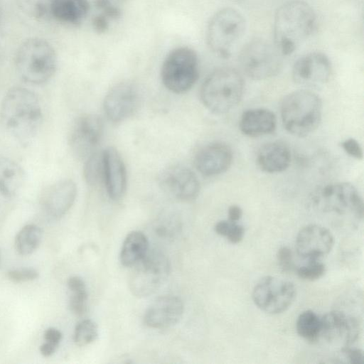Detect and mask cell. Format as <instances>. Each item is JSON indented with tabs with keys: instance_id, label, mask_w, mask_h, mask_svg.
Masks as SVG:
<instances>
[{
	"instance_id": "cell-1",
	"label": "cell",
	"mask_w": 364,
	"mask_h": 364,
	"mask_svg": "<svg viewBox=\"0 0 364 364\" xmlns=\"http://www.w3.org/2000/svg\"><path fill=\"white\" fill-rule=\"evenodd\" d=\"M0 119L4 128L14 140L22 146H28L36 139L43 122L38 97L25 87H11L1 101Z\"/></svg>"
},
{
	"instance_id": "cell-2",
	"label": "cell",
	"mask_w": 364,
	"mask_h": 364,
	"mask_svg": "<svg viewBox=\"0 0 364 364\" xmlns=\"http://www.w3.org/2000/svg\"><path fill=\"white\" fill-rule=\"evenodd\" d=\"M316 15L302 0H290L277 10L273 26L274 46L284 55L294 53L312 33Z\"/></svg>"
},
{
	"instance_id": "cell-3",
	"label": "cell",
	"mask_w": 364,
	"mask_h": 364,
	"mask_svg": "<svg viewBox=\"0 0 364 364\" xmlns=\"http://www.w3.org/2000/svg\"><path fill=\"white\" fill-rule=\"evenodd\" d=\"M322 102L309 90H299L287 95L281 106V117L285 129L296 136L314 132L321 121Z\"/></svg>"
},
{
	"instance_id": "cell-4",
	"label": "cell",
	"mask_w": 364,
	"mask_h": 364,
	"mask_svg": "<svg viewBox=\"0 0 364 364\" xmlns=\"http://www.w3.org/2000/svg\"><path fill=\"white\" fill-rule=\"evenodd\" d=\"M15 65L23 81L32 85L44 84L52 78L56 71V53L45 39L31 38L18 47Z\"/></svg>"
},
{
	"instance_id": "cell-5",
	"label": "cell",
	"mask_w": 364,
	"mask_h": 364,
	"mask_svg": "<svg viewBox=\"0 0 364 364\" xmlns=\"http://www.w3.org/2000/svg\"><path fill=\"white\" fill-rule=\"evenodd\" d=\"M245 90L242 76L235 69L222 68L212 72L200 89L203 105L215 114L229 112L241 100Z\"/></svg>"
},
{
	"instance_id": "cell-6",
	"label": "cell",
	"mask_w": 364,
	"mask_h": 364,
	"mask_svg": "<svg viewBox=\"0 0 364 364\" xmlns=\"http://www.w3.org/2000/svg\"><path fill=\"white\" fill-rule=\"evenodd\" d=\"M245 30L244 16L235 9L224 8L216 12L208 23V45L218 56L228 58L242 39Z\"/></svg>"
},
{
	"instance_id": "cell-7",
	"label": "cell",
	"mask_w": 364,
	"mask_h": 364,
	"mask_svg": "<svg viewBox=\"0 0 364 364\" xmlns=\"http://www.w3.org/2000/svg\"><path fill=\"white\" fill-rule=\"evenodd\" d=\"M199 76L198 58L189 47H178L164 58L161 68V79L166 89L180 94L189 90Z\"/></svg>"
},
{
	"instance_id": "cell-8",
	"label": "cell",
	"mask_w": 364,
	"mask_h": 364,
	"mask_svg": "<svg viewBox=\"0 0 364 364\" xmlns=\"http://www.w3.org/2000/svg\"><path fill=\"white\" fill-rule=\"evenodd\" d=\"M313 206L326 213L351 214L358 219L363 215V201L356 188L350 183L339 182L316 190L311 196Z\"/></svg>"
},
{
	"instance_id": "cell-9",
	"label": "cell",
	"mask_w": 364,
	"mask_h": 364,
	"mask_svg": "<svg viewBox=\"0 0 364 364\" xmlns=\"http://www.w3.org/2000/svg\"><path fill=\"white\" fill-rule=\"evenodd\" d=\"M282 55L272 43L262 39L247 43L239 55L244 73L254 80H265L277 75L282 69Z\"/></svg>"
},
{
	"instance_id": "cell-10",
	"label": "cell",
	"mask_w": 364,
	"mask_h": 364,
	"mask_svg": "<svg viewBox=\"0 0 364 364\" xmlns=\"http://www.w3.org/2000/svg\"><path fill=\"white\" fill-rule=\"evenodd\" d=\"M133 267L129 286L132 294L138 297L154 294L165 282L170 272L168 257L156 250L148 251Z\"/></svg>"
},
{
	"instance_id": "cell-11",
	"label": "cell",
	"mask_w": 364,
	"mask_h": 364,
	"mask_svg": "<svg viewBox=\"0 0 364 364\" xmlns=\"http://www.w3.org/2000/svg\"><path fill=\"white\" fill-rule=\"evenodd\" d=\"M296 294V289L292 282L274 276H266L255 284L252 299L262 311L278 314L290 307Z\"/></svg>"
},
{
	"instance_id": "cell-12",
	"label": "cell",
	"mask_w": 364,
	"mask_h": 364,
	"mask_svg": "<svg viewBox=\"0 0 364 364\" xmlns=\"http://www.w3.org/2000/svg\"><path fill=\"white\" fill-rule=\"evenodd\" d=\"M103 122L95 114L79 117L69 134L70 149L78 159L86 160L96 151L103 134Z\"/></svg>"
},
{
	"instance_id": "cell-13",
	"label": "cell",
	"mask_w": 364,
	"mask_h": 364,
	"mask_svg": "<svg viewBox=\"0 0 364 364\" xmlns=\"http://www.w3.org/2000/svg\"><path fill=\"white\" fill-rule=\"evenodd\" d=\"M140 102L139 90L130 81L115 84L107 92L104 100V111L112 122H119L132 116Z\"/></svg>"
},
{
	"instance_id": "cell-14",
	"label": "cell",
	"mask_w": 364,
	"mask_h": 364,
	"mask_svg": "<svg viewBox=\"0 0 364 364\" xmlns=\"http://www.w3.org/2000/svg\"><path fill=\"white\" fill-rule=\"evenodd\" d=\"M25 181L23 168L11 159L0 155V223L15 205Z\"/></svg>"
},
{
	"instance_id": "cell-15",
	"label": "cell",
	"mask_w": 364,
	"mask_h": 364,
	"mask_svg": "<svg viewBox=\"0 0 364 364\" xmlns=\"http://www.w3.org/2000/svg\"><path fill=\"white\" fill-rule=\"evenodd\" d=\"M329 58L321 52H311L301 56L292 69L294 81L305 87H318L326 83L331 74Z\"/></svg>"
},
{
	"instance_id": "cell-16",
	"label": "cell",
	"mask_w": 364,
	"mask_h": 364,
	"mask_svg": "<svg viewBox=\"0 0 364 364\" xmlns=\"http://www.w3.org/2000/svg\"><path fill=\"white\" fill-rule=\"evenodd\" d=\"M161 189L181 200L195 199L200 191V183L194 172L181 165H172L164 168L159 176Z\"/></svg>"
},
{
	"instance_id": "cell-17",
	"label": "cell",
	"mask_w": 364,
	"mask_h": 364,
	"mask_svg": "<svg viewBox=\"0 0 364 364\" xmlns=\"http://www.w3.org/2000/svg\"><path fill=\"white\" fill-rule=\"evenodd\" d=\"M321 336L330 343L350 346L360 336L358 321L345 312L330 311L321 318Z\"/></svg>"
},
{
	"instance_id": "cell-18",
	"label": "cell",
	"mask_w": 364,
	"mask_h": 364,
	"mask_svg": "<svg viewBox=\"0 0 364 364\" xmlns=\"http://www.w3.org/2000/svg\"><path fill=\"white\" fill-rule=\"evenodd\" d=\"M76 196L75 183L70 179H63L43 189L39 205L45 216L51 220H58L71 208Z\"/></svg>"
},
{
	"instance_id": "cell-19",
	"label": "cell",
	"mask_w": 364,
	"mask_h": 364,
	"mask_svg": "<svg viewBox=\"0 0 364 364\" xmlns=\"http://www.w3.org/2000/svg\"><path fill=\"white\" fill-rule=\"evenodd\" d=\"M333 245V236L327 228L320 225L310 224L299 231L295 247L300 257L313 260L328 254Z\"/></svg>"
},
{
	"instance_id": "cell-20",
	"label": "cell",
	"mask_w": 364,
	"mask_h": 364,
	"mask_svg": "<svg viewBox=\"0 0 364 364\" xmlns=\"http://www.w3.org/2000/svg\"><path fill=\"white\" fill-rule=\"evenodd\" d=\"M232 151L223 142H212L203 146L194 159L197 170L205 176H213L225 172L232 162Z\"/></svg>"
},
{
	"instance_id": "cell-21",
	"label": "cell",
	"mask_w": 364,
	"mask_h": 364,
	"mask_svg": "<svg viewBox=\"0 0 364 364\" xmlns=\"http://www.w3.org/2000/svg\"><path fill=\"white\" fill-rule=\"evenodd\" d=\"M104 183L107 194L114 200L121 199L127 189V176L124 163L118 151L107 147L102 151Z\"/></svg>"
},
{
	"instance_id": "cell-22",
	"label": "cell",
	"mask_w": 364,
	"mask_h": 364,
	"mask_svg": "<svg viewBox=\"0 0 364 364\" xmlns=\"http://www.w3.org/2000/svg\"><path fill=\"white\" fill-rule=\"evenodd\" d=\"M183 313L182 301L175 296H164L147 309L144 320L152 328H165L179 321Z\"/></svg>"
},
{
	"instance_id": "cell-23",
	"label": "cell",
	"mask_w": 364,
	"mask_h": 364,
	"mask_svg": "<svg viewBox=\"0 0 364 364\" xmlns=\"http://www.w3.org/2000/svg\"><path fill=\"white\" fill-rule=\"evenodd\" d=\"M291 161V152L282 141H272L260 147L257 155L258 166L264 172L274 173L285 171Z\"/></svg>"
},
{
	"instance_id": "cell-24",
	"label": "cell",
	"mask_w": 364,
	"mask_h": 364,
	"mask_svg": "<svg viewBox=\"0 0 364 364\" xmlns=\"http://www.w3.org/2000/svg\"><path fill=\"white\" fill-rule=\"evenodd\" d=\"M277 127L275 114L264 108L250 109L243 112L240 120V131L249 136L271 134Z\"/></svg>"
},
{
	"instance_id": "cell-25",
	"label": "cell",
	"mask_w": 364,
	"mask_h": 364,
	"mask_svg": "<svg viewBox=\"0 0 364 364\" xmlns=\"http://www.w3.org/2000/svg\"><path fill=\"white\" fill-rule=\"evenodd\" d=\"M89 9L88 0H55L51 17L61 23L77 25L87 16Z\"/></svg>"
},
{
	"instance_id": "cell-26",
	"label": "cell",
	"mask_w": 364,
	"mask_h": 364,
	"mask_svg": "<svg viewBox=\"0 0 364 364\" xmlns=\"http://www.w3.org/2000/svg\"><path fill=\"white\" fill-rule=\"evenodd\" d=\"M149 251V242L141 232L133 231L125 237L120 252V262L124 267H133Z\"/></svg>"
},
{
	"instance_id": "cell-27",
	"label": "cell",
	"mask_w": 364,
	"mask_h": 364,
	"mask_svg": "<svg viewBox=\"0 0 364 364\" xmlns=\"http://www.w3.org/2000/svg\"><path fill=\"white\" fill-rule=\"evenodd\" d=\"M42 237V230L38 225L34 224L25 225L16 236V251L21 255L32 254L39 247Z\"/></svg>"
},
{
	"instance_id": "cell-28",
	"label": "cell",
	"mask_w": 364,
	"mask_h": 364,
	"mask_svg": "<svg viewBox=\"0 0 364 364\" xmlns=\"http://www.w3.org/2000/svg\"><path fill=\"white\" fill-rule=\"evenodd\" d=\"M321 326V318L311 310L301 313L296 323L297 333L311 343L317 341L320 338Z\"/></svg>"
},
{
	"instance_id": "cell-29",
	"label": "cell",
	"mask_w": 364,
	"mask_h": 364,
	"mask_svg": "<svg viewBox=\"0 0 364 364\" xmlns=\"http://www.w3.org/2000/svg\"><path fill=\"white\" fill-rule=\"evenodd\" d=\"M67 284L71 292L70 309L75 315L81 316L87 311V293L85 284L80 277L73 276L68 279Z\"/></svg>"
},
{
	"instance_id": "cell-30",
	"label": "cell",
	"mask_w": 364,
	"mask_h": 364,
	"mask_svg": "<svg viewBox=\"0 0 364 364\" xmlns=\"http://www.w3.org/2000/svg\"><path fill=\"white\" fill-rule=\"evenodd\" d=\"M55 0H16L18 8L27 16L36 19L51 17Z\"/></svg>"
},
{
	"instance_id": "cell-31",
	"label": "cell",
	"mask_w": 364,
	"mask_h": 364,
	"mask_svg": "<svg viewBox=\"0 0 364 364\" xmlns=\"http://www.w3.org/2000/svg\"><path fill=\"white\" fill-rule=\"evenodd\" d=\"M84 178L90 186H97L104 180L102 151H95L86 160L83 168Z\"/></svg>"
},
{
	"instance_id": "cell-32",
	"label": "cell",
	"mask_w": 364,
	"mask_h": 364,
	"mask_svg": "<svg viewBox=\"0 0 364 364\" xmlns=\"http://www.w3.org/2000/svg\"><path fill=\"white\" fill-rule=\"evenodd\" d=\"M96 323L90 319L79 322L74 331V341L78 346H85L93 342L97 337Z\"/></svg>"
},
{
	"instance_id": "cell-33",
	"label": "cell",
	"mask_w": 364,
	"mask_h": 364,
	"mask_svg": "<svg viewBox=\"0 0 364 364\" xmlns=\"http://www.w3.org/2000/svg\"><path fill=\"white\" fill-rule=\"evenodd\" d=\"M214 230L218 235L225 237L232 244L240 242L245 235L244 227L237 222L229 220L218 222L214 227Z\"/></svg>"
},
{
	"instance_id": "cell-34",
	"label": "cell",
	"mask_w": 364,
	"mask_h": 364,
	"mask_svg": "<svg viewBox=\"0 0 364 364\" xmlns=\"http://www.w3.org/2000/svg\"><path fill=\"white\" fill-rule=\"evenodd\" d=\"M126 0H95V5L109 20L119 18Z\"/></svg>"
},
{
	"instance_id": "cell-35",
	"label": "cell",
	"mask_w": 364,
	"mask_h": 364,
	"mask_svg": "<svg viewBox=\"0 0 364 364\" xmlns=\"http://www.w3.org/2000/svg\"><path fill=\"white\" fill-rule=\"evenodd\" d=\"M325 272V264L318 259L309 260L307 264L296 269V274L301 279L309 281L318 279L323 277Z\"/></svg>"
},
{
	"instance_id": "cell-36",
	"label": "cell",
	"mask_w": 364,
	"mask_h": 364,
	"mask_svg": "<svg viewBox=\"0 0 364 364\" xmlns=\"http://www.w3.org/2000/svg\"><path fill=\"white\" fill-rule=\"evenodd\" d=\"M38 272L33 268H23L8 272L7 277L14 282L32 281L38 277Z\"/></svg>"
},
{
	"instance_id": "cell-37",
	"label": "cell",
	"mask_w": 364,
	"mask_h": 364,
	"mask_svg": "<svg viewBox=\"0 0 364 364\" xmlns=\"http://www.w3.org/2000/svg\"><path fill=\"white\" fill-rule=\"evenodd\" d=\"M277 259L279 268L284 272H289L294 268L293 255L291 249L284 246L277 253Z\"/></svg>"
},
{
	"instance_id": "cell-38",
	"label": "cell",
	"mask_w": 364,
	"mask_h": 364,
	"mask_svg": "<svg viewBox=\"0 0 364 364\" xmlns=\"http://www.w3.org/2000/svg\"><path fill=\"white\" fill-rule=\"evenodd\" d=\"M343 150L350 156L357 159H362L363 156V149L359 143L354 139H346L341 143Z\"/></svg>"
},
{
	"instance_id": "cell-39",
	"label": "cell",
	"mask_w": 364,
	"mask_h": 364,
	"mask_svg": "<svg viewBox=\"0 0 364 364\" xmlns=\"http://www.w3.org/2000/svg\"><path fill=\"white\" fill-rule=\"evenodd\" d=\"M341 353L350 363L362 364L363 363V353L359 348H353L351 346H346L342 348Z\"/></svg>"
},
{
	"instance_id": "cell-40",
	"label": "cell",
	"mask_w": 364,
	"mask_h": 364,
	"mask_svg": "<svg viewBox=\"0 0 364 364\" xmlns=\"http://www.w3.org/2000/svg\"><path fill=\"white\" fill-rule=\"evenodd\" d=\"M109 19L102 14L95 16L92 20L94 31L98 34L105 33L109 28Z\"/></svg>"
},
{
	"instance_id": "cell-41",
	"label": "cell",
	"mask_w": 364,
	"mask_h": 364,
	"mask_svg": "<svg viewBox=\"0 0 364 364\" xmlns=\"http://www.w3.org/2000/svg\"><path fill=\"white\" fill-rule=\"evenodd\" d=\"M62 333L57 328H49L45 331L44 339L47 342H50L58 346L60 341L62 340Z\"/></svg>"
},
{
	"instance_id": "cell-42",
	"label": "cell",
	"mask_w": 364,
	"mask_h": 364,
	"mask_svg": "<svg viewBox=\"0 0 364 364\" xmlns=\"http://www.w3.org/2000/svg\"><path fill=\"white\" fill-rule=\"evenodd\" d=\"M228 214L229 220L237 222L242 218V210L240 206L232 205L229 207Z\"/></svg>"
},
{
	"instance_id": "cell-43",
	"label": "cell",
	"mask_w": 364,
	"mask_h": 364,
	"mask_svg": "<svg viewBox=\"0 0 364 364\" xmlns=\"http://www.w3.org/2000/svg\"><path fill=\"white\" fill-rule=\"evenodd\" d=\"M58 347V345L46 341L40 346V353L45 357H49L56 351Z\"/></svg>"
}]
</instances>
